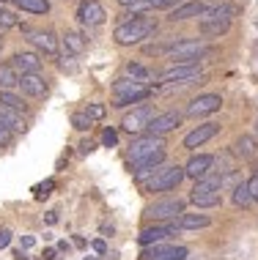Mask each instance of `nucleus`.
<instances>
[{
	"label": "nucleus",
	"instance_id": "1",
	"mask_svg": "<svg viewBox=\"0 0 258 260\" xmlns=\"http://www.w3.org/2000/svg\"><path fill=\"white\" fill-rule=\"evenodd\" d=\"M157 33V19L154 17H146V14H137L135 19L124 25H116L113 30V39L118 47H135V44H143L146 39H151Z\"/></svg>",
	"mask_w": 258,
	"mask_h": 260
},
{
	"label": "nucleus",
	"instance_id": "2",
	"mask_svg": "<svg viewBox=\"0 0 258 260\" xmlns=\"http://www.w3.org/2000/svg\"><path fill=\"white\" fill-rule=\"evenodd\" d=\"M204 80L200 74V63H176V66L165 69V72L157 74V82L159 85H176V88H187V85H195V82Z\"/></svg>",
	"mask_w": 258,
	"mask_h": 260
},
{
	"label": "nucleus",
	"instance_id": "3",
	"mask_svg": "<svg viewBox=\"0 0 258 260\" xmlns=\"http://www.w3.org/2000/svg\"><path fill=\"white\" fill-rule=\"evenodd\" d=\"M220 189H222V178L220 175H206V178L195 181L192 192H190V203L198 208H217L222 198H220Z\"/></svg>",
	"mask_w": 258,
	"mask_h": 260
},
{
	"label": "nucleus",
	"instance_id": "4",
	"mask_svg": "<svg viewBox=\"0 0 258 260\" xmlns=\"http://www.w3.org/2000/svg\"><path fill=\"white\" fill-rule=\"evenodd\" d=\"M181 181H184V167H179V165H162L140 186H143V192L154 194V192H170V189H176L181 184Z\"/></svg>",
	"mask_w": 258,
	"mask_h": 260
},
{
	"label": "nucleus",
	"instance_id": "5",
	"mask_svg": "<svg viewBox=\"0 0 258 260\" xmlns=\"http://www.w3.org/2000/svg\"><path fill=\"white\" fill-rule=\"evenodd\" d=\"M157 151H165V137H157V135H137V137L129 143L127 156H129L132 165H135V161L151 156V153H157Z\"/></svg>",
	"mask_w": 258,
	"mask_h": 260
},
{
	"label": "nucleus",
	"instance_id": "6",
	"mask_svg": "<svg viewBox=\"0 0 258 260\" xmlns=\"http://www.w3.org/2000/svg\"><path fill=\"white\" fill-rule=\"evenodd\" d=\"M206 52H209V47L204 44V41L181 39L170 50V60H173V66H176V63H200V58H204Z\"/></svg>",
	"mask_w": 258,
	"mask_h": 260
},
{
	"label": "nucleus",
	"instance_id": "7",
	"mask_svg": "<svg viewBox=\"0 0 258 260\" xmlns=\"http://www.w3.org/2000/svg\"><path fill=\"white\" fill-rule=\"evenodd\" d=\"M181 214H184V203H181L179 198H176V200H173V198H168V200H154L149 208L143 211L146 219H154V222H162V219H173V222H176Z\"/></svg>",
	"mask_w": 258,
	"mask_h": 260
},
{
	"label": "nucleus",
	"instance_id": "8",
	"mask_svg": "<svg viewBox=\"0 0 258 260\" xmlns=\"http://www.w3.org/2000/svg\"><path fill=\"white\" fill-rule=\"evenodd\" d=\"M157 112H154V107L151 104H140V107H135L132 112H127L124 115V121H121V126H124V132H129V135H146V129H149V123H151V118H154Z\"/></svg>",
	"mask_w": 258,
	"mask_h": 260
},
{
	"label": "nucleus",
	"instance_id": "9",
	"mask_svg": "<svg viewBox=\"0 0 258 260\" xmlns=\"http://www.w3.org/2000/svg\"><path fill=\"white\" fill-rule=\"evenodd\" d=\"M220 107H222V96L220 93H200V96H195V99L187 104L184 115L204 118V115H214V112H220Z\"/></svg>",
	"mask_w": 258,
	"mask_h": 260
},
{
	"label": "nucleus",
	"instance_id": "10",
	"mask_svg": "<svg viewBox=\"0 0 258 260\" xmlns=\"http://www.w3.org/2000/svg\"><path fill=\"white\" fill-rule=\"evenodd\" d=\"M179 126H181V112H176V110L157 112V115L151 118V123H149V129H146V135L165 137V135H170L173 129H179Z\"/></svg>",
	"mask_w": 258,
	"mask_h": 260
},
{
	"label": "nucleus",
	"instance_id": "11",
	"mask_svg": "<svg viewBox=\"0 0 258 260\" xmlns=\"http://www.w3.org/2000/svg\"><path fill=\"white\" fill-rule=\"evenodd\" d=\"M165 165V151H157V153H151V156H146L140 161H135V170H132V178L137 181V184H146V181L154 175L159 167Z\"/></svg>",
	"mask_w": 258,
	"mask_h": 260
},
{
	"label": "nucleus",
	"instance_id": "12",
	"mask_svg": "<svg viewBox=\"0 0 258 260\" xmlns=\"http://www.w3.org/2000/svg\"><path fill=\"white\" fill-rule=\"evenodd\" d=\"M104 17H107V11H104V6L99 3V0H82L80 9H77V22L88 25V27L102 25Z\"/></svg>",
	"mask_w": 258,
	"mask_h": 260
},
{
	"label": "nucleus",
	"instance_id": "13",
	"mask_svg": "<svg viewBox=\"0 0 258 260\" xmlns=\"http://www.w3.org/2000/svg\"><path fill=\"white\" fill-rule=\"evenodd\" d=\"M220 132V123H214V121H209V123H200V126H195V129L190 132V135L184 137V148L187 151H195V148H200L204 143H209L214 135Z\"/></svg>",
	"mask_w": 258,
	"mask_h": 260
},
{
	"label": "nucleus",
	"instance_id": "14",
	"mask_svg": "<svg viewBox=\"0 0 258 260\" xmlns=\"http://www.w3.org/2000/svg\"><path fill=\"white\" fill-rule=\"evenodd\" d=\"M9 66H11L19 77H25V74H39L41 60H39L36 52H14L11 60H9Z\"/></svg>",
	"mask_w": 258,
	"mask_h": 260
},
{
	"label": "nucleus",
	"instance_id": "15",
	"mask_svg": "<svg viewBox=\"0 0 258 260\" xmlns=\"http://www.w3.org/2000/svg\"><path fill=\"white\" fill-rule=\"evenodd\" d=\"M206 14V6H204V0H187V3H181L179 9H173L168 11V22H187V19H192V17H204Z\"/></svg>",
	"mask_w": 258,
	"mask_h": 260
},
{
	"label": "nucleus",
	"instance_id": "16",
	"mask_svg": "<svg viewBox=\"0 0 258 260\" xmlns=\"http://www.w3.org/2000/svg\"><path fill=\"white\" fill-rule=\"evenodd\" d=\"M19 90L25 96H31V99H44L50 93V85H47V80L41 74H25L19 77Z\"/></svg>",
	"mask_w": 258,
	"mask_h": 260
},
{
	"label": "nucleus",
	"instance_id": "17",
	"mask_svg": "<svg viewBox=\"0 0 258 260\" xmlns=\"http://www.w3.org/2000/svg\"><path fill=\"white\" fill-rule=\"evenodd\" d=\"M212 165H214V156H209V153H198V156H192L184 165V178H192V181L206 178V175L212 173Z\"/></svg>",
	"mask_w": 258,
	"mask_h": 260
},
{
	"label": "nucleus",
	"instance_id": "18",
	"mask_svg": "<svg viewBox=\"0 0 258 260\" xmlns=\"http://www.w3.org/2000/svg\"><path fill=\"white\" fill-rule=\"evenodd\" d=\"M173 236V228L170 224H154V228H146L140 230V236H137V244L146 249V247H157V244L168 241V238Z\"/></svg>",
	"mask_w": 258,
	"mask_h": 260
},
{
	"label": "nucleus",
	"instance_id": "19",
	"mask_svg": "<svg viewBox=\"0 0 258 260\" xmlns=\"http://www.w3.org/2000/svg\"><path fill=\"white\" fill-rule=\"evenodd\" d=\"M31 44L39 47V50L44 55H50V58L58 55V39H55L52 30H31Z\"/></svg>",
	"mask_w": 258,
	"mask_h": 260
},
{
	"label": "nucleus",
	"instance_id": "20",
	"mask_svg": "<svg viewBox=\"0 0 258 260\" xmlns=\"http://www.w3.org/2000/svg\"><path fill=\"white\" fill-rule=\"evenodd\" d=\"M140 257H143V260H170V257H187V249H184V247H162V244H157V247H146Z\"/></svg>",
	"mask_w": 258,
	"mask_h": 260
},
{
	"label": "nucleus",
	"instance_id": "21",
	"mask_svg": "<svg viewBox=\"0 0 258 260\" xmlns=\"http://www.w3.org/2000/svg\"><path fill=\"white\" fill-rule=\"evenodd\" d=\"M61 47H64L66 55H82V52H85V47H88V41L77 30H66L64 36H61Z\"/></svg>",
	"mask_w": 258,
	"mask_h": 260
},
{
	"label": "nucleus",
	"instance_id": "22",
	"mask_svg": "<svg viewBox=\"0 0 258 260\" xmlns=\"http://www.w3.org/2000/svg\"><path fill=\"white\" fill-rule=\"evenodd\" d=\"M209 224H212V219L206 214H181L170 228L173 230H200V228H209Z\"/></svg>",
	"mask_w": 258,
	"mask_h": 260
},
{
	"label": "nucleus",
	"instance_id": "23",
	"mask_svg": "<svg viewBox=\"0 0 258 260\" xmlns=\"http://www.w3.org/2000/svg\"><path fill=\"white\" fill-rule=\"evenodd\" d=\"M0 126H3V129H9L11 135H19V132H25L22 112H14V110H9V107H3V104H0Z\"/></svg>",
	"mask_w": 258,
	"mask_h": 260
},
{
	"label": "nucleus",
	"instance_id": "24",
	"mask_svg": "<svg viewBox=\"0 0 258 260\" xmlns=\"http://www.w3.org/2000/svg\"><path fill=\"white\" fill-rule=\"evenodd\" d=\"M255 153H258V143H255V137H250V135H242V137H236V143H234V156H239V159H255Z\"/></svg>",
	"mask_w": 258,
	"mask_h": 260
},
{
	"label": "nucleus",
	"instance_id": "25",
	"mask_svg": "<svg viewBox=\"0 0 258 260\" xmlns=\"http://www.w3.org/2000/svg\"><path fill=\"white\" fill-rule=\"evenodd\" d=\"M149 96H151V88H137V90H129V93H124V96H116V104H113V107H118V110L132 107V104H140V102H146Z\"/></svg>",
	"mask_w": 258,
	"mask_h": 260
},
{
	"label": "nucleus",
	"instance_id": "26",
	"mask_svg": "<svg viewBox=\"0 0 258 260\" xmlns=\"http://www.w3.org/2000/svg\"><path fill=\"white\" fill-rule=\"evenodd\" d=\"M198 27H200V33H204V36L220 39V36H225V33H228L231 22H228V19H200Z\"/></svg>",
	"mask_w": 258,
	"mask_h": 260
},
{
	"label": "nucleus",
	"instance_id": "27",
	"mask_svg": "<svg viewBox=\"0 0 258 260\" xmlns=\"http://www.w3.org/2000/svg\"><path fill=\"white\" fill-rule=\"evenodd\" d=\"M236 14H239V9H236L234 3H228V0H222V3L217 6V9L206 11L200 19H228V22H231V19L236 17Z\"/></svg>",
	"mask_w": 258,
	"mask_h": 260
},
{
	"label": "nucleus",
	"instance_id": "28",
	"mask_svg": "<svg viewBox=\"0 0 258 260\" xmlns=\"http://www.w3.org/2000/svg\"><path fill=\"white\" fill-rule=\"evenodd\" d=\"M127 77H129V80H135L137 85H143V88H146V82L154 80V74H151L146 66H140V63H127Z\"/></svg>",
	"mask_w": 258,
	"mask_h": 260
},
{
	"label": "nucleus",
	"instance_id": "29",
	"mask_svg": "<svg viewBox=\"0 0 258 260\" xmlns=\"http://www.w3.org/2000/svg\"><path fill=\"white\" fill-rule=\"evenodd\" d=\"M19 11H27V14H50V3L47 0H11Z\"/></svg>",
	"mask_w": 258,
	"mask_h": 260
},
{
	"label": "nucleus",
	"instance_id": "30",
	"mask_svg": "<svg viewBox=\"0 0 258 260\" xmlns=\"http://www.w3.org/2000/svg\"><path fill=\"white\" fill-rule=\"evenodd\" d=\"M11 88H19V74L9 63H0V90H11Z\"/></svg>",
	"mask_w": 258,
	"mask_h": 260
},
{
	"label": "nucleus",
	"instance_id": "31",
	"mask_svg": "<svg viewBox=\"0 0 258 260\" xmlns=\"http://www.w3.org/2000/svg\"><path fill=\"white\" fill-rule=\"evenodd\" d=\"M0 104L14 110V112H25V102L17 93H11V90H0Z\"/></svg>",
	"mask_w": 258,
	"mask_h": 260
},
{
	"label": "nucleus",
	"instance_id": "32",
	"mask_svg": "<svg viewBox=\"0 0 258 260\" xmlns=\"http://www.w3.org/2000/svg\"><path fill=\"white\" fill-rule=\"evenodd\" d=\"M234 206H239V208L253 206V198H250V192H247V181L236 184V189H234Z\"/></svg>",
	"mask_w": 258,
	"mask_h": 260
},
{
	"label": "nucleus",
	"instance_id": "33",
	"mask_svg": "<svg viewBox=\"0 0 258 260\" xmlns=\"http://www.w3.org/2000/svg\"><path fill=\"white\" fill-rule=\"evenodd\" d=\"M137 88H143V85H137V82L129 80V77H118V80L113 82V93H116V96H124V93H129V90H137Z\"/></svg>",
	"mask_w": 258,
	"mask_h": 260
},
{
	"label": "nucleus",
	"instance_id": "34",
	"mask_svg": "<svg viewBox=\"0 0 258 260\" xmlns=\"http://www.w3.org/2000/svg\"><path fill=\"white\" fill-rule=\"evenodd\" d=\"M9 27H19V17L0 6V30H9Z\"/></svg>",
	"mask_w": 258,
	"mask_h": 260
},
{
	"label": "nucleus",
	"instance_id": "35",
	"mask_svg": "<svg viewBox=\"0 0 258 260\" xmlns=\"http://www.w3.org/2000/svg\"><path fill=\"white\" fill-rule=\"evenodd\" d=\"M72 126H74L77 132H88L91 126H94V121H91L85 112H72Z\"/></svg>",
	"mask_w": 258,
	"mask_h": 260
},
{
	"label": "nucleus",
	"instance_id": "36",
	"mask_svg": "<svg viewBox=\"0 0 258 260\" xmlns=\"http://www.w3.org/2000/svg\"><path fill=\"white\" fill-rule=\"evenodd\" d=\"M82 112H85L91 121H102V118L107 115V107H104V104H99V102H94V104H88Z\"/></svg>",
	"mask_w": 258,
	"mask_h": 260
},
{
	"label": "nucleus",
	"instance_id": "37",
	"mask_svg": "<svg viewBox=\"0 0 258 260\" xmlns=\"http://www.w3.org/2000/svg\"><path fill=\"white\" fill-rule=\"evenodd\" d=\"M102 145H104V148H116V145H118V132L107 126V129L102 132Z\"/></svg>",
	"mask_w": 258,
	"mask_h": 260
},
{
	"label": "nucleus",
	"instance_id": "38",
	"mask_svg": "<svg viewBox=\"0 0 258 260\" xmlns=\"http://www.w3.org/2000/svg\"><path fill=\"white\" fill-rule=\"evenodd\" d=\"M52 189H55V181H52V178H47L44 184H39L36 189H33V192H36V198L41 200V198H47V194H52Z\"/></svg>",
	"mask_w": 258,
	"mask_h": 260
},
{
	"label": "nucleus",
	"instance_id": "39",
	"mask_svg": "<svg viewBox=\"0 0 258 260\" xmlns=\"http://www.w3.org/2000/svg\"><path fill=\"white\" fill-rule=\"evenodd\" d=\"M181 3H187V0H154V3H151V9H179Z\"/></svg>",
	"mask_w": 258,
	"mask_h": 260
},
{
	"label": "nucleus",
	"instance_id": "40",
	"mask_svg": "<svg viewBox=\"0 0 258 260\" xmlns=\"http://www.w3.org/2000/svg\"><path fill=\"white\" fill-rule=\"evenodd\" d=\"M247 192L253 198V203H258V173H253V178L247 181Z\"/></svg>",
	"mask_w": 258,
	"mask_h": 260
},
{
	"label": "nucleus",
	"instance_id": "41",
	"mask_svg": "<svg viewBox=\"0 0 258 260\" xmlns=\"http://www.w3.org/2000/svg\"><path fill=\"white\" fill-rule=\"evenodd\" d=\"M91 247H94L96 255H104V252H107V241H104V238H94V241H91Z\"/></svg>",
	"mask_w": 258,
	"mask_h": 260
},
{
	"label": "nucleus",
	"instance_id": "42",
	"mask_svg": "<svg viewBox=\"0 0 258 260\" xmlns=\"http://www.w3.org/2000/svg\"><path fill=\"white\" fill-rule=\"evenodd\" d=\"M33 244H36V238H33V236H19V249H31Z\"/></svg>",
	"mask_w": 258,
	"mask_h": 260
},
{
	"label": "nucleus",
	"instance_id": "43",
	"mask_svg": "<svg viewBox=\"0 0 258 260\" xmlns=\"http://www.w3.org/2000/svg\"><path fill=\"white\" fill-rule=\"evenodd\" d=\"M11 244V230H0V249H6Z\"/></svg>",
	"mask_w": 258,
	"mask_h": 260
},
{
	"label": "nucleus",
	"instance_id": "44",
	"mask_svg": "<svg viewBox=\"0 0 258 260\" xmlns=\"http://www.w3.org/2000/svg\"><path fill=\"white\" fill-rule=\"evenodd\" d=\"M41 260H58V249H44V252H41Z\"/></svg>",
	"mask_w": 258,
	"mask_h": 260
},
{
	"label": "nucleus",
	"instance_id": "45",
	"mask_svg": "<svg viewBox=\"0 0 258 260\" xmlns=\"http://www.w3.org/2000/svg\"><path fill=\"white\" fill-rule=\"evenodd\" d=\"M44 222H47V224H55V222H58V211H47Z\"/></svg>",
	"mask_w": 258,
	"mask_h": 260
},
{
	"label": "nucleus",
	"instance_id": "46",
	"mask_svg": "<svg viewBox=\"0 0 258 260\" xmlns=\"http://www.w3.org/2000/svg\"><path fill=\"white\" fill-rule=\"evenodd\" d=\"M94 148H96V145L91 143V140H85V143L80 145V153H91V151H94Z\"/></svg>",
	"mask_w": 258,
	"mask_h": 260
},
{
	"label": "nucleus",
	"instance_id": "47",
	"mask_svg": "<svg viewBox=\"0 0 258 260\" xmlns=\"http://www.w3.org/2000/svg\"><path fill=\"white\" fill-rule=\"evenodd\" d=\"M137 3H140V0H118L121 9H132V6H137Z\"/></svg>",
	"mask_w": 258,
	"mask_h": 260
},
{
	"label": "nucleus",
	"instance_id": "48",
	"mask_svg": "<svg viewBox=\"0 0 258 260\" xmlns=\"http://www.w3.org/2000/svg\"><path fill=\"white\" fill-rule=\"evenodd\" d=\"M113 233H116L113 224H102V236H113Z\"/></svg>",
	"mask_w": 258,
	"mask_h": 260
},
{
	"label": "nucleus",
	"instance_id": "49",
	"mask_svg": "<svg viewBox=\"0 0 258 260\" xmlns=\"http://www.w3.org/2000/svg\"><path fill=\"white\" fill-rule=\"evenodd\" d=\"M14 260H27L25 249H14Z\"/></svg>",
	"mask_w": 258,
	"mask_h": 260
},
{
	"label": "nucleus",
	"instance_id": "50",
	"mask_svg": "<svg viewBox=\"0 0 258 260\" xmlns=\"http://www.w3.org/2000/svg\"><path fill=\"white\" fill-rule=\"evenodd\" d=\"M3 3H11V0H0V6H3Z\"/></svg>",
	"mask_w": 258,
	"mask_h": 260
},
{
	"label": "nucleus",
	"instance_id": "51",
	"mask_svg": "<svg viewBox=\"0 0 258 260\" xmlns=\"http://www.w3.org/2000/svg\"><path fill=\"white\" fill-rule=\"evenodd\" d=\"M170 260H187V257H170Z\"/></svg>",
	"mask_w": 258,
	"mask_h": 260
},
{
	"label": "nucleus",
	"instance_id": "52",
	"mask_svg": "<svg viewBox=\"0 0 258 260\" xmlns=\"http://www.w3.org/2000/svg\"><path fill=\"white\" fill-rule=\"evenodd\" d=\"M85 260H99V257H85Z\"/></svg>",
	"mask_w": 258,
	"mask_h": 260
},
{
	"label": "nucleus",
	"instance_id": "53",
	"mask_svg": "<svg viewBox=\"0 0 258 260\" xmlns=\"http://www.w3.org/2000/svg\"><path fill=\"white\" fill-rule=\"evenodd\" d=\"M0 50H3V41H0Z\"/></svg>",
	"mask_w": 258,
	"mask_h": 260
}]
</instances>
